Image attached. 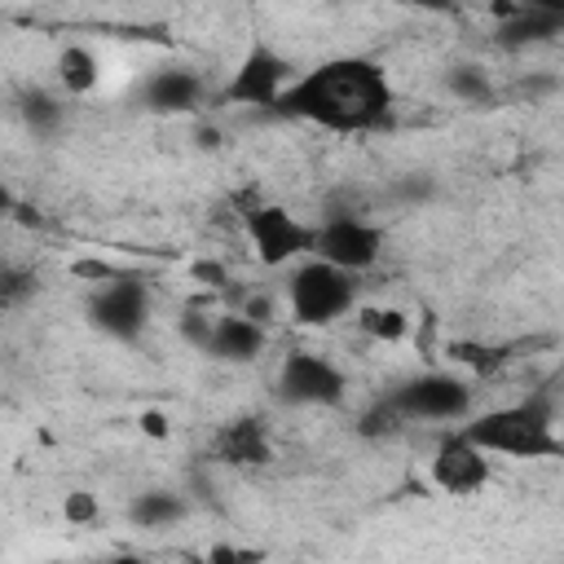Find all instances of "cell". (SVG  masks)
I'll use <instances>...</instances> for the list:
<instances>
[{
	"label": "cell",
	"instance_id": "6da1fadb",
	"mask_svg": "<svg viewBox=\"0 0 564 564\" xmlns=\"http://www.w3.org/2000/svg\"><path fill=\"white\" fill-rule=\"evenodd\" d=\"M273 115L313 123L335 137H375L397 123V93L383 62L366 53H335L300 70L278 97Z\"/></svg>",
	"mask_w": 564,
	"mask_h": 564
},
{
	"label": "cell",
	"instance_id": "7a4b0ae2",
	"mask_svg": "<svg viewBox=\"0 0 564 564\" xmlns=\"http://www.w3.org/2000/svg\"><path fill=\"white\" fill-rule=\"evenodd\" d=\"M463 436H471L480 449H489L494 458H564V436L555 432V401L551 392H529L520 401L494 405V410H471L458 423Z\"/></svg>",
	"mask_w": 564,
	"mask_h": 564
},
{
	"label": "cell",
	"instance_id": "3957f363",
	"mask_svg": "<svg viewBox=\"0 0 564 564\" xmlns=\"http://www.w3.org/2000/svg\"><path fill=\"white\" fill-rule=\"evenodd\" d=\"M357 278L361 273H348L322 256H304L300 264H291V278H286V313L313 330L335 326L348 313H357V304H361Z\"/></svg>",
	"mask_w": 564,
	"mask_h": 564
},
{
	"label": "cell",
	"instance_id": "277c9868",
	"mask_svg": "<svg viewBox=\"0 0 564 564\" xmlns=\"http://www.w3.org/2000/svg\"><path fill=\"white\" fill-rule=\"evenodd\" d=\"M405 423H463L476 410V388L454 370H419L383 392Z\"/></svg>",
	"mask_w": 564,
	"mask_h": 564
},
{
	"label": "cell",
	"instance_id": "5b68a950",
	"mask_svg": "<svg viewBox=\"0 0 564 564\" xmlns=\"http://www.w3.org/2000/svg\"><path fill=\"white\" fill-rule=\"evenodd\" d=\"M273 397L291 410H335L348 401V375L313 348H291L273 375Z\"/></svg>",
	"mask_w": 564,
	"mask_h": 564
},
{
	"label": "cell",
	"instance_id": "8992f818",
	"mask_svg": "<svg viewBox=\"0 0 564 564\" xmlns=\"http://www.w3.org/2000/svg\"><path fill=\"white\" fill-rule=\"evenodd\" d=\"M295 62L286 57V53H278L269 40H256L242 57H238V66L229 70V79L220 84V101L225 106H238V110H273L278 106V97L295 84Z\"/></svg>",
	"mask_w": 564,
	"mask_h": 564
},
{
	"label": "cell",
	"instance_id": "52a82bcc",
	"mask_svg": "<svg viewBox=\"0 0 564 564\" xmlns=\"http://www.w3.org/2000/svg\"><path fill=\"white\" fill-rule=\"evenodd\" d=\"M242 234L256 251V260L264 269H286V264H300L304 256H313V242H317V225L300 220L291 207L282 203H256L242 212Z\"/></svg>",
	"mask_w": 564,
	"mask_h": 564
},
{
	"label": "cell",
	"instance_id": "ba28073f",
	"mask_svg": "<svg viewBox=\"0 0 564 564\" xmlns=\"http://www.w3.org/2000/svg\"><path fill=\"white\" fill-rule=\"evenodd\" d=\"M313 256L348 269V273H366L379 264L383 256V225L361 216L357 207H339V203H326L322 220H317V242H313Z\"/></svg>",
	"mask_w": 564,
	"mask_h": 564
},
{
	"label": "cell",
	"instance_id": "9c48e42d",
	"mask_svg": "<svg viewBox=\"0 0 564 564\" xmlns=\"http://www.w3.org/2000/svg\"><path fill=\"white\" fill-rule=\"evenodd\" d=\"M84 313H88L93 330H101L106 339H119V344L141 339L145 322H150V282H145V273L123 269L119 278L93 286Z\"/></svg>",
	"mask_w": 564,
	"mask_h": 564
},
{
	"label": "cell",
	"instance_id": "30bf717a",
	"mask_svg": "<svg viewBox=\"0 0 564 564\" xmlns=\"http://www.w3.org/2000/svg\"><path fill=\"white\" fill-rule=\"evenodd\" d=\"M489 480H494V454L480 449L471 436H463L458 423H454V432H445V436L436 441V454H432V485H436L441 494L471 498V494H480Z\"/></svg>",
	"mask_w": 564,
	"mask_h": 564
},
{
	"label": "cell",
	"instance_id": "8fae6325",
	"mask_svg": "<svg viewBox=\"0 0 564 564\" xmlns=\"http://www.w3.org/2000/svg\"><path fill=\"white\" fill-rule=\"evenodd\" d=\"M273 436H269V423L256 419V414H238V419H225L220 427H212L207 436V463L212 467H269L273 463Z\"/></svg>",
	"mask_w": 564,
	"mask_h": 564
},
{
	"label": "cell",
	"instance_id": "7c38bea8",
	"mask_svg": "<svg viewBox=\"0 0 564 564\" xmlns=\"http://www.w3.org/2000/svg\"><path fill=\"white\" fill-rule=\"evenodd\" d=\"M203 101H207V79L194 66H159L137 88V106L150 115H194Z\"/></svg>",
	"mask_w": 564,
	"mask_h": 564
},
{
	"label": "cell",
	"instance_id": "4fadbf2b",
	"mask_svg": "<svg viewBox=\"0 0 564 564\" xmlns=\"http://www.w3.org/2000/svg\"><path fill=\"white\" fill-rule=\"evenodd\" d=\"M264 344H269V326L238 308V313H216L212 317V335H207L203 352L212 361H225V366H247L264 352Z\"/></svg>",
	"mask_w": 564,
	"mask_h": 564
},
{
	"label": "cell",
	"instance_id": "5bb4252c",
	"mask_svg": "<svg viewBox=\"0 0 564 564\" xmlns=\"http://www.w3.org/2000/svg\"><path fill=\"white\" fill-rule=\"evenodd\" d=\"M560 35H564V18L542 9H507L498 13V26H494V44L507 53L542 48V44H555Z\"/></svg>",
	"mask_w": 564,
	"mask_h": 564
},
{
	"label": "cell",
	"instance_id": "9a60e30c",
	"mask_svg": "<svg viewBox=\"0 0 564 564\" xmlns=\"http://www.w3.org/2000/svg\"><path fill=\"white\" fill-rule=\"evenodd\" d=\"M53 70H57V88H62L66 97H88V93H97V84H101V62H97V53H93L88 44H66V48L57 53Z\"/></svg>",
	"mask_w": 564,
	"mask_h": 564
},
{
	"label": "cell",
	"instance_id": "2e32d148",
	"mask_svg": "<svg viewBox=\"0 0 564 564\" xmlns=\"http://www.w3.org/2000/svg\"><path fill=\"white\" fill-rule=\"evenodd\" d=\"M13 106H18V119H22V128H26L31 137H57L62 123H66V106H62V97L48 93V88H22V93L13 97Z\"/></svg>",
	"mask_w": 564,
	"mask_h": 564
},
{
	"label": "cell",
	"instance_id": "e0dca14e",
	"mask_svg": "<svg viewBox=\"0 0 564 564\" xmlns=\"http://www.w3.org/2000/svg\"><path fill=\"white\" fill-rule=\"evenodd\" d=\"M445 93L458 97L463 106H476V110H494L498 106V84L494 75L480 66V62H458L445 70Z\"/></svg>",
	"mask_w": 564,
	"mask_h": 564
},
{
	"label": "cell",
	"instance_id": "ac0fdd59",
	"mask_svg": "<svg viewBox=\"0 0 564 564\" xmlns=\"http://www.w3.org/2000/svg\"><path fill=\"white\" fill-rule=\"evenodd\" d=\"M185 516H189V502L181 494H172V489H145V494H137L128 502V520L137 529H167V524H176Z\"/></svg>",
	"mask_w": 564,
	"mask_h": 564
},
{
	"label": "cell",
	"instance_id": "d6986e66",
	"mask_svg": "<svg viewBox=\"0 0 564 564\" xmlns=\"http://www.w3.org/2000/svg\"><path fill=\"white\" fill-rule=\"evenodd\" d=\"M357 330L375 344H401L410 335V313L397 304H357Z\"/></svg>",
	"mask_w": 564,
	"mask_h": 564
},
{
	"label": "cell",
	"instance_id": "ffe728a7",
	"mask_svg": "<svg viewBox=\"0 0 564 564\" xmlns=\"http://www.w3.org/2000/svg\"><path fill=\"white\" fill-rule=\"evenodd\" d=\"M35 286H40V282H35V269H22V264H13V260L0 269V304H4L9 313L22 308V304L35 295Z\"/></svg>",
	"mask_w": 564,
	"mask_h": 564
},
{
	"label": "cell",
	"instance_id": "44dd1931",
	"mask_svg": "<svg viewBox=\"0 0 564 564\" xmlns=\"http://www.w3.org/2000/svg\"><path fill=\"white\" fill-rule=\"evenodd\" d=\"M401 427H410V423L401 419V410H397L388 397H379V401L357 419V432H361V436H370V441H379V436H397Z\"/></svg>",
	"mask_w": 564,
	"mask_h": 564
},
{
	"label": "cell",
	"instance_id": "7402d4cb",
	"mask_svg": "<svg viewBox=\"0 0 564 564\" xmlns=\"http://www.w3.org/2000/svg\"><path fill=\"white\" fill-rule=\"evenodd\" d=\"M392 198L405 203V207H423L436 198V176L432 172H405L392 181Z\"/></svg>",
	"mask_w": 564,
	"mask_h": 564
},
{
	"label": "cell",
	"instance_id": "603a6c76",
	"mask_svg": "<svg viewBox=\"0 0 564 564\" xmlns=\"http://www.w3.org/2000/svg\"><path fill=\"white\" fill-rule=\"evenodd\" d=\"M449 352H454V361L458 366H471L476 375H489L507 352L502 348H489V344H476V339H454L449 344Z\"/></svg>",
	"mask_w": 564,
	"mask_h": 564
},
{
	"label": "cell",
	"instance_id": "cb8c5ba5",
	"mask_svg": "<svg viewBox=\"0 0 564 564\" xmlns=\"http://www.w3.org/2000/svg\"><path fill=\"white\" fill-rule=\"evenodd\" d=\"M62 516H66L70 524H93V520H97V498H93L88 489H70L66 502H62Z\"/></svg>",
	"mask_w": 564,
	"mask_h": 564
},
{
	"label": "cell",
	"instance_id": "d4e9b609",
	"mask_svg": "<svg viewBox=\"0 0 564 564\" xmlns=\"http://www.w3.org/2000/svg\"><path fill=\"white\" fill-rule=\"evenodd\" d=\"M70 273H75V278H88L93 286H101V282L119 278L123 269H119V264H110V260H93V256H88V260H75V264H70Z\"/></svg>",
	"mask_w": 564,
	"mask_h": 564
},
{
	"label": "cell",
	"instance_id": "484cf974",
	"mask_svg": "<svg viewBox=\"0 0 564 564\" xmlns=\"http://www.w3.org/2000/svg\"><path fill=\"white\" fill-rule=\"evenodd\" d=\"M207 335H212V317H207V313H185V317H181V339L194 344L198 352H203Z\"/></svg>",
	"mask_w": 564,
	"mask_h": 564
},
{
	"label": "cell",
	"instance_id": "4316f807",
	"mask_svg": "<svg viewBox=\"0 0 564 564\" xmlns=\"http://www.w3.org/2000/svg\"><path fill=\"white\" fill-rule=\"evenodd\" d=\"M203 286H212V291H220V286H229V269L220 264V260H194V269H189Z\"/></svg>",
	"mask_w": 564,
	"mask_h": 564
},
{
	"label": "cell",
	"instance_id": "83f0119b",
	"mask_svg": "<svg viewBox=\"0 0 564 564\" xmlns=\"http://www.w3.org/2000/svg\"><path fill=\"white\" fill-rule=\"evenodd\" d=\"M498 13H507V9H542V13H560L564 18V0H489Z\"/></svg>",
	"mask_w": 564,
	"mask_h": 564
},
{
	"label": "cell",
	"instance_id": "f1b7e54d",
	"mask_svg": "<svg viewBox=\"0 0 564 564\" xmlns=\"http://www.w3.org/2000/svg\"><path fill=\"white\" fill-rule=\"evenodd\" d=\"M388 4H397V9H414V13H454L458 9V0H388Z\"/></svg>",
	"mask_w": 564,
	"mask_h": 564
},
{
	"label": "cell",
	"instance_id": "f546056e",
	"mask_svg": "<svg viewBox=\"0 0 564 564\" xmlns=\"http://www.w3.org/2000/svg\"><path fill=\"white\" fill-rule=\"evenodd\" d=\"M242 313H251L256 322H264V326H269V317H273V300H269V295H251V300L242 304Z\"/></svg>",
	"mask_w": 564,
	"mask_h": 564
},
{
	"label": "cell",
	"instance_id": "4dcf8cb0",
	"mask_svg": "<svg viewBox=\"0 0 564 564\" xmlns=\"http://www.w3.org/2000/svg\"><path fill=\"white\" fill-rule=\"evenodd\" d=\"M137 423H141V432H145V436H167V419H163L159 410H141V419H137Z\"/></svg>",
	"mask_w": 564,
	"mask_h": 564
}]
</instances>
